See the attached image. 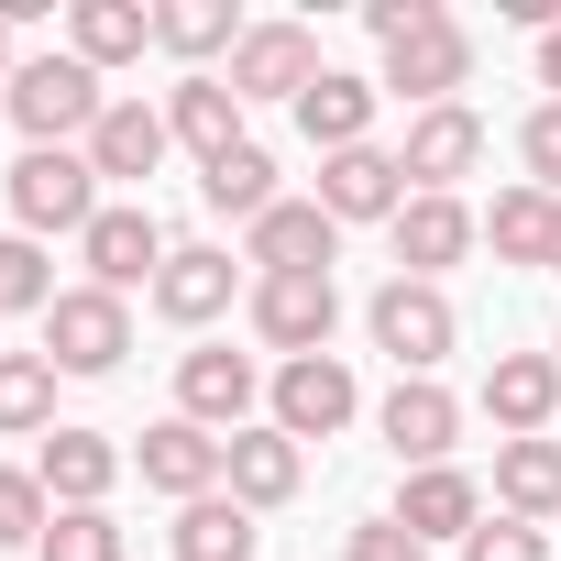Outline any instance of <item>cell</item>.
Listing matches in <instances>:
<instances>
[{
    "label": "cell",
    "mask_w": 561,
    "mask_h": 561,
    "mask_svg": "<svg viewBox=\"0 0 561 561\" xmlns=\"http://www.w3.org/2000/svg\"><path fill=\"white\" fill-rule=\"evenodd\" d=\"M220 484H231V495L264 517V506H287V495L309 484V451L275 430V419H253V430H231V473H220Z\"/></svg>",
    "instance_id": "obj_22"
},
{
    "label": "cell",
    "mask_w": 561,
    "mask_h": 561,
    "mask_svg": "<svg viewBox=\"0 0 561 561\" xmlns=\"http://www.w3.org/2000/svg\"><path fill=\"white\" fill-rule=\"evenodd\" d=\"M550 550H561L550 528H528V517H495V506H484V528L462 539V561H550Z\"/></svg>",
    "instance_id": "obj_35"
},
{
    "label": "cell",
    "mask_w": 561,
    "mask_h": 561,
    "mask_svg": "<svg viewBox=\"0 0 561 561\" xmlns=\"http://www.w3.org/2000/svg\"><path fill=\"white\" fill-rule=\"evenodd\" d=\"M133 539H122V517L111 506H56V528L34 539V561H122Z\"/></svg>",
    "instance_id": "obj_33"
},
{
    "label": "cell",
    "mask_w": 561,
    "mask_h": 561,
    "mask_svg": "<svg viewBox=\"0 0 561 561\" xmlns=\"http://www.w3.org/2000/svg\"><path fill=\"white\" fill-rule=\"evenodd\" d=\"M165 253H176V242H165V220H154L144 198H111V209L78 231V264H89V287H111V298H133V287L154 298Z\"/></svg>",
    "instance_id": "obj_6"
},
{
    "label": "cell",
    "mask_w": 561,
    "mask_h": 561,
    "mask_svg": "<svg viewBox=\"0 0 561 561\" xmlns=\"http://www.w3.org/2000/svg\"><path fill=\"white\" fill-rule=\"evenodd\" d=\"M144 45H154V12H144V0H67V56H78V67L111 78V67H133Z\"/></svg>",
    "instance_id": "obj_25"
},
{
    "label": "cell",
    "mask_w": 561,
    "mask_h": 561,
    "mask_svg": "<svg viewBox=\"0 0 561 561\" xmlns=\"http://www.w3.org/2000/svg\"><path fill=\"white\" fill-rule=\"evenodd\" d=\"M56 419V364L45 353H0V440H45Z\"/></svg>",
    "instance_id": "obj_31"
},
{
    "label": "cell",
    "mask_w": 561,
    "mask_h": 561,
    "mask_svg": "<svg viewBox=\"0 0 561 561\" xmlns=\"http://www.w3.org/2000/svg\"><path fill=\"white\" fill-rule=\"evenodd\" d=\"M375 430H386L397 473H430V462H451V440H462V397H451L440 375H397L386 408H375Z\"/></svg>",
    "instance_id": "obj_10"
},
{
    "label": "cell",
    "mask_w": 561,
    "mask_h": 561,
    "mask_svg": "<svg viewBox=\"0 0 561 561\" xmlns=\"http://www.w3.org/2000/svg\"><path fill=\"white\" fill-rule=\"evenodd\" d=\"M242 320H253V342H264L275 364H309V353H331V331H342V287H331V275H253Z\"/></svg>",
    "instance_id": "obj_3"
},
{
    "label": "cell",
    "mask_w": 561,
    "mask_h": 561,
    "mask_svg": "<svg viewBox=\"0 0 561 561\" xmlns=\"http://www.w3.org/2000/svg\"><path fill=\"white\" fill-rule=\"evenodd\" d=\"M45 528H56V495H45V473L0 462V550H34Z\"/></svg>",
    "instance_id": "obj_34"
},
{
    "label": "cell",
    "mask_w": 561,
    "mask_h": 561,
    "mask_svg": "<svg viewBox=\"0 0 561 561\" xmlns=\"http://www.w3.org/2000/svg\"><path fill=\"white\" fill-rule=\"evenodd\" d=\"M342 561H430V539H408V528H397V517H364V528H353V550H342Z\"/></svg>",
    "instance_id": "obj_37"
},
{
    "label": "cell",
    "mask_w": 561,
    "mask_h": 561,
    "mask_svg": "<svg viewBox=\"0 0 561 561\" xmlns=\"http://www.w3.org/2000/svg\"><path fill=\"white\" fill-rule=\"evenodd\" d=\"M0 111L23 122V144H89L100 111H111V89H100V67H78V56H23L12 89H0Z\"/></svg>",
    "instance_id": "obj_1"
},
{
    "label": "cell",
    "mask_w": 561,
    "mask_h": 561,
    "mask_svg": "<svg viewBox=\"0 0 561 561\" xmlns=\"http://www.w3.org/2000/svg\"><path fill=\"white\" fill-rule=\"evenodd\" d=\"M484 419H495V440H550L561 430V364L550 353H495L484 364Z\"/></svg>",
    "instance_id": "obj_16"
},
{
    "label": "cell",
    "mask_w": 561,
    "mask_h": 561,
    "mask_svg": "<svg viewBox=\"0 0 561 561\" xmlns=\"http://www.w3.org/2000/svg\"><path fill=\"white\" fill-rule=\"evenodd\" d=\"M231 287H242V264H231L220 242H176V253H165V275H154V320L209 331V320L231 309Z\"/></svg>",
    "instance_id": "obj_21"
},
{
    "label": "cell",
    "mask_w": 561,
    "mask_h": 561,
    "mask_svg": "<svg viewBox=\"0 0 561 561\" xmlns=\"http://www.w3.org/2000/svg\"><path fill=\"white\" fill-rule=\"evenodd\" d=\"M67 287H56V264H45V242L34 231H0V320H45Z\"/></svg>",
    "instance_id": "obj_32"
},
{
    "label": "cell",
    "mask_w": 561,
    "mask_h": 561,
    "mask_svg": "<svg viewBox=\"0 0 561 561\" xmlns=\"http://www.w3.org/2000/svg\"><path fill=\"white\" fill-rule=\"evenodd\" d=\"M34 473H45V495H56V506H111V484L133 473V451H122L111 430H45Z\"/></svg>",
    "instance_id": "obj_20"
},
{
    "label": "cell",
    "mask_w": 561,
    "mask_h": 561,
    "mask_svg": "<svg viewBox=\"0 0 561 561\" xmlns=\"http://www.w3.org/2000/svg\"><path fill=\"white\" fill-rule=\"evenodd\" d=\"M78 154L100 165V187H144V176L176 154V133H165V111H154V100H111V111H100V133H89Z\"/></svg>",
    "instance_id": "obj_18"
},
{
    "label": "cell",
    "mask_w": 561,
    "mask_h": 561,
    "mask_svg": "<svg viewBox=\"0 0 561 561\" xmlns=\"http://www.w3.org/2000/svg\"><path fill=\"white\" fill-rule=\"evenodd\" d=\"M550 364H561V342H550Z\"/></svg>",
    "instance_id": "obj_41"
},
{
    "label": "cell",
    "mask_w": 561,
    "mask_h": 561,
    "mask_svg": "<svg viewBox=\"0 0 561 561\" xmlns=\"http://www.w3.org/2000/svg\"><path fill=\"white\" fill-rule=\"evenodd\" d=\"M253 397H264V375H253V353H231V342H198V353H176V419H198V430H253Z\"/></svg>",
    "instance_id": "obj_12"
},
{
    "label": "cell",
    "mask_w": 561,
    "mask_h": 561,
    "mask_svg": "<svg viewBox=\"0 0 561 561\" xmlns=\"http://www.w3.org/2000/svg\"><path fill=\"white\" fill-rule=\"evenodd\" d=\"M375 100H386V78H353V67H320V89L298 100V133H309L320 154H353V144H375Z\"/></svg>",
    "instance_id": "obj_23"
},
{
    "label": "cell",
    "mask_w": 561,
    "mask_h": 561,
    "mask_svg": "<svg viewBox=\"0 0 561 561\" xmlns=\"http://www.w3.org/2000/svg\"><path fill=\"white\" fill-rule=\"evenodd\" d=\"M550 275H561V231H550Z\"/></svg>",
    "instance_id": "obj_40"
},
{
    "label": "cell",
    "mask_w": 561,
    "mask_h": 561,
    "mask_svg": "<svg viewBox=\"0 0 561 561\" xmlns=\"http://www.w3.org/2000/svg\"><path fill=\"white\" fill-rule=\"evenodd\" d=\"M264 408H275V430L309 451V440H342V430L364 419V386H353V364H342V353H309V364H275Z\"/></svg>",
    "instance_id": "obj_7"
},
{
    "label": "cell",
    "mask_w": 561,
    "mask_h": 561,
    "mask_svg": "<svg viewBox=\"0 0 561 561\" xmlns=\"http://www.w3.org/2000/svg\"><path fill=\"white\" fill-rule=\"evenodd\" d=\"M517 165H528L539 198H561V100H539V111L517 122Z\"/></svg>",
    "instance_id": "obj_36"
},
{
    "label": "cell",
    "mask_w": 561,
    "mask_h": 561,
    "mask_svg": "<svg viewBox=\"0 0 561 561\" xmlns=\"http://www.w3.org/2000/svg\"><path fill=\"white\" fill-rule=\"evenodd\" d=\"M253 23L231 12V0H165V12H154V45L165 56H187V78H209V56H231Z\"/></svg>",
    "instance_id": "obj_28"
},
{
    "label": "cell",
    "mask_w": 561,
    "mask_h": 561,
    "mask_svg": "<svg viewBox=\"0 0 561 561\" xmlns=\"http://www.w3.org/2000/svg\"><path fill=\"white\" fill-rule=\"evenodd\" d=\"M386 517H397L408 539H430V550H440V539L462 550V539L484 528V484H473L462 462H430V473H397V506H386Z\"/></svg>",
    "instance_id": "obj_15"
},
{
    "label": "cell",
    "mask_w": 561,
    "mask_h": 561,
    "mask_svg": "<svg viewBox=\"0 0 561 561\" xmlns=\"http://www.w3.org/2000/svg\"><path fill=\"white\" fill-rule=\"evenodd\" d=\"M133 473H144L154 495L198 506V495H220V473H231V440H220V430H198V419H154V430L133 440Z\"/></svg>",
    "instance_id": "obj_13"
},
{
    "label": "cell",
    "mask_w": 561,
    "mask_h": 561,
    "mask_svg": "<svg viewBox=\"0 0 561 561\" xmlns=\"http://www.w3.org/2000/svg\"><path fill=\"white\" fill-rule=\"evenodd\" d=\"M309 89H320V34H309V23H253V34L231 45V100H242V111H253V100H287V111H298Z\"/></svg>",
    "instance_id": "obj_11"
},
{
    "label": "cell",
    "mask_w": 561,
    "mask_h": 561,
    "mask_svg": "<svg viewBox=\"0 0 561 561\" xmlns=\"http://www.w3.org/2000/svg\"><path fill=\"white\" fill-rule=\"evenodd\" d=\"M386 242H397V275H419V287H440V275L484 242V220L462 209V198H408L397 220H386Z\"/></svg>",
    "instance_id": "obj_17"
},
{
    "label": "cell",
    "mask_w": 561,
    "mask_h": 561,
    "mask_svg": "<svg viewBox=\"0 0 561 561\" xmlns=\"http://www.w3.org/2000/svg\"><path fill=\"white\" fill-rule=\"evenodd\" d=\"M122 353H133V298L67 287V298L45 309V364H56V375H122Z\"/></svg>",
    "instance_id": "obj_8"
},
{
    "label": "cell",
    "mask_w": 561,
    "mask_h": 561,
    "mask_svg": "<svg viewBox=\"0 0 561 561\" xmlns=\"http://www.w3.org/2000/svg\"><path fill=\"white\" fill-rule=\"evenodd\" d=\"M176 561H253L264 550V528H253V506L220 484V495H198V506H176V539H165Z\"/></svg>",
    "instance_id": "obj_27"
},
{
    "label": "cell",
    "mask_w": 561,
    "mask_h": 561,
    "mask_svg": "<svg viewBox=\"0 0 561 561\" xmlns=\"http://www.w3.org/2000/svg\"><path fill=\"white\" fill-rule=\"evenodd\" d=\"M495 517H528V528L561 517V430L550 440H495Z\"/></svg>",
    "instance_id": "obj_24"
},
{
    "label": "cell",
    "mask_w": 561,
    "mask_h": 561,
    "mask_svg": "<svg viewBox=\"0 0 561 561\" xmlns=\"http://www.w3.org/2000/svg\"><path fill=\"white\" fill-rule=\"evenodd\" d=\"M364 331H375V353H397V375H440V353L462 342L451 298L419 287V275H386V287L364 298Z\"/></svg>",
    "instance_id": "obj_4"
},
{
    "label": "cell",
    "mask_w": 561,
    "mask_h": 561,
    "mask_svg": "<svg viewBox=\"0 0 561 561\" xmlns=\"http://www.w3.org/2000/svg\"><path fill=\"white\" fill-rule=\"evenodd\" d=\"M12 67H23V56H12V23H0V89H12Z\"/></svg>",
    "instance_id": "obj_39"
},
{
    "label": "cell",
    "mask_w": 561,
    "mask_h": 561,
    "mask_svg": "<svg viewBox=\"0 0 561 561\" xmlns=\"http://www.w3.org/2000/svg\"><path fill=\"white\" fill-rule=\"evenodd\" d=\"M0 198H12V231H34V242H45V231H89V220L111 209V198H100V165H89L78 144H34L12 176H0Z\"/></svg>",
    "instance_id": "obj_2"
},
{
    "label": "cell",
    "mask_w": 561,
    "mask_h": 561,
    "mask_svg": "<svg viewBox=\"0 0 561 561\" xmlns=\"http://www.w3.org/2000/svg\"><path fill=\"white\" fill-rule=\"evenodd\" d=\"M198 198H209L220 220H242V231H253V220L275 209V154H264V144H231L220 165H198Z\"/></svg>",
    "instance_id": "obj_30"
},
{
    "label": "cell",
    "mask_w": 561,
    "mask_h": 561,
    "mask_svg": "<svg viewBox=\"0 0 561 561\" xmlns=\"http://www.w3.org/2000/svg\"><path fill=\"white\" fill-rule=\"evenodd\" d=\"M331 253H342V220H331L320 198H275V209L242 231V264H253V275H331Z\"/></svg>",
    "instance_id": "obj_14"
},
{
    "label": "cell",
    "mask_w": 561,
    "mask_h": 561,
    "mask_svg": "<svg viewBox=\"0 0 561 561\" xmlns=\"http://www.w3.org/2000/svg\"><path fill=\"white\" fill-rule=\"evenodd\" d=\"M473 89V34L440 12V0H430V12L386 45V100H419V111H440V100H462Z\"/></svg>",
    "instance_id": "obj_5"
},
{
    "label": "cell",
    "mask_w": 561,
    "mask_h": 561,
    "mask_svg": "<svg viewBox=\"0 0 561 561\" xmlns=\"http://www.w3.org/2000/svg\"><path fill=\"white\" fill-rule=\"evenodd\" d=\"M550 231H561V198H539L528 176H517V187H495V209H484L495 264H550Z\"/></svg>",
    "instance_id": "obj_29"
},
{
    "label": "cell",
    "mask_w": 561,
    "mask_h": 561,
    "mask_svg": "<svg viewBox=\"0 0 561 561\" xmlns=\"http://www.w3.org/2000/svg\"><path fill=\"white\" fill-rule=\"evenodd\" d=\"M165 133H176L198 165H220V154L242 144V100H231V78H176V89H165Z\"/></svg>",
    "instance_id": "obj_26"
},
{
    "label": "cell",
    "mask_w": 561,
    "mask_h": 561,
    "mask_svg": "<svg viewBox=\"0 0 561 561\" xmlns=\"http://www.w3.org/2000/svg\"><path fill=\"white\" fill-rule=\"evenodd\" d=\"M539 89H550V100H561V23H550V34H539Z\"/></svg>",
    "instance_id": "obj_38"
},
{
    "label": "cell",
    "mask_w": 561,
    "mask_h": 561,
    "mask_svg": "<svg viewBox=\"0 0 561 561\" xmlns=\"http://www.w3.org/2000/svg\"><path fill=\"white\" fill-rule=\"evenodd\" d=\"M320 209H331V220H397V209H408V165H397V144L320 154Z\"/></svg>",
    "instance_id": "obj_19"
},
{
    "label": "cell",
    "mask_w": 561,
    "mask_h": 561,
    "mask_svg": "<svg viewBox=\"0 0 561 561\" xmlns=\"http://www.w3.org/2000/svg\"><path fill=\"white\" fill-rule=\"evenodd\" d=\"M397 165H408V198H462V176L484 165V122H473L462 100H440V111H408V144H397Z\"/></svg>",
    "instance_id": "obj_9"
}]
</instances>
